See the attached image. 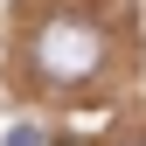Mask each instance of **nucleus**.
I'll use <instances>...</instances> for the list:
<instances>
[{"label":"nucleus","instance_id":"f03ea898","mask_svg":"<svg viewBox=\"0 0 146 146\" xmlns=\"http://www.w3.org/2000/svg\"><path fill=\"white\" fill-rule=\"evenodd\" d=\"M0 146H49V132H42V125H7Z\"/></svg>","mask_w":146,"mask_h":146},{"label":"nucleus","instance_id":"f257e3e1","mask_svg":"<svg viewBox=\"0 0 146 146\" xmlns=\"http://www.w3.org/2000/svg\"><path fill=\"white\" fill-rule=\"evenodd\" d=\"M35 63H42V77H56V84H70V77H90V70L104 63V35L90 28V21H49L42 35H35Z\"/></svg>","mask_w":146,"mask_h":146}]
</instances>
